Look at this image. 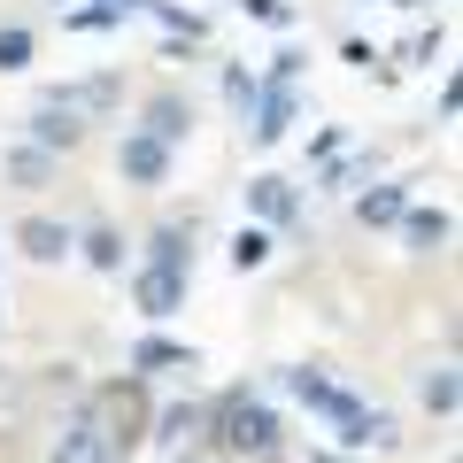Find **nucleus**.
I'll list each match as a JSON object with an SVG mask.
<instances>
[{
    "mask_svg": "<svg viewBox=\"0 0 463 463\" xmlns=\"http://www.w3.org/2000/svg\"><path fill=\"white\" fill-rule=\"evenodd\" d=\"M402 209H410V185H371V194H355V224H364V232L394 224Z\"/></svg>",
    "mask_w": 463,
    "mask_h": 463,
    "instance_id": "obj_10",
    "label": "nucleus"
},
{
    "mask_svg": "<svg viewBox=\"0 0 463 463\" xmlns=\"http://www.w3.org/2000/svg\"><path fill=\"white\" fill-rule=\"evenodd\" d=\"M8 185H24V194L54 185V155L47 147H16V155H8Z\"/></svg>",
    "mask_w": 463,
    "mask_h": 463,
    "instance_id": "obj_14",
    "label": "nucleus"
},
{
    "mask_svg": "<svg viewBox=\"0 0 463 463\" xmlns=\"http://www.w3.org/2000/svg\"><path fill=\"white\" fill-rule=\"evenodd\" d=\"M24 62H32V32H24V24H0V78L24 70Z\"/></svg>",
    "mask_w": 463,
    "mask_h": 463,
    "instance_id": "obj_22",
    "label": "nucleus"
},
{
    "mask_svg": "<svg viewBox=\"0 0 463 463\" xmlns=\"http://www.w3.org/2000/svg\"><path fill=\"white\" fill-rule=\"evenodd\" d=\"M16 248H24V263H62L78 240H70V224H54V216H24V224H16Z\"/></svg>",
    "mask_w": 463,
    "mask_h": 463,
    "instance_id": "obj_6",
    "label": "nucleus"
},
{
    "mask_svg": "<svg viewBox=\"0 0 463 463\" xmlns=\"http://www.w3.org/2000/svg\"><path fill=\"white\" fill-rule=\"evenodd\" d=\"M255 93H263V85H255L248 70H224V100H232V109H240V116L255 109Z\"/></svg>",
    "mask_w": 463,
    "mask_h": 463,
    "instance_id": "obj_23",
    "label": "nucleus"
},
{
    "mask_svg": "<svg viewBox=\"0 0 463 463\" xmlns=\"http://www.w3.org/2000/svg\"><path fill=\"white\" fill-rule=\"evenodd\" d=\"M255 147H279V139L286 132H294V85H286V78H270L263 85V93H255Z\"/></svg>",
    "mask_w": 463,
    "mask_h": 463,
    "instance_id": "obj_5",
    "label": "nucleus"
},
{
    "mask_svg": "<svg viewBox=\"0 0 463 463\" xmlns=\"http://www.w3.org/2000/svg\"><path fill=\"white\" fill-rule=\"evenodd\" d=\"M394 224H402V240H410V255L448 248V232H456V224H448V209H402Z\"/></svg>",
    "mask_w": 463,
    "mask_h": 463,
    "instance_id": "obj_8",
    "label": "nucleus"
},
{
    "mask_svg": "<svg viewBox=\"0 0 463 463\" xmlns=\"http://www.w3.org/2000/svg\"><path fill=\"white\" fill-rule=\"evenodd\" d=\"M139 132H155L163 147H178V139L194 132V109H185L178 93H155V100H147V124H139Z\"/></svg>",
    "mask_w": 463,
    "mask_h": 463,
    "instance_id": "obj_9",
    "label": "nucleus"
},
{
    "mask_svg": "<svg viewBox=\"0 0 463 463\" xmlns=\"http://www.w3.org/2000/svg\"><path fill=\"white\" fill-rule=\"evenodd\" d=\"M317 463H340V456H317Z\"/></svg>",
    "mask_w": 463,
    "mask_h": 463,
    "instance_id": "obj_29",
    "label": "nucleus"
},
{
    "mask_svg": "<svg viewBox=\"0 0 463 463\" xmlns=\"http://www.w3.org/2000/svg\"><path fill=\"white\" fill-rule=\"evenodd\" d=\"M85 139V116L78 109H62L54 93H39V109H32V147H47V155H70Z\"/></svg>",
    "mask_w": 463,
    "mask_h": 463,
    "instance_id": "obj_3",
    "label": "nucleus"
},
{
    "mask_svg": "<svg viewBox=\"0 0 463 463\" xmlns=\"http://www.w3.org/2000/svg\"><path fill=\"white\" fill-rule=\"evenodd\" d=\"M78 248H85V263H93V270H124V240H116L109 224H93Z\"/></svg>",
    "mask_w": 463,
    "mask_h": 463,
    "instance_id": "obj_19",
    "label": "nucleus"
},
{
    "mask_svg": "<svg viewBox=\"0 0 463 463\" xmlns=\"http://www.w3.org/2000/svg\"><path fill=\"white\" fill-rule=\"evenodd\" d=\"M386 8H417V0H386Z\"/></svg>",
    "mask_w": 463,
    "mask_h": 463,
    "instance_id": "obj_28",
    "label": "nucleus"
},
{
    "mask_svg": "<svg viewBox=\"0 0 463 463\" xmlns=\"http://www.w3.org/2000/svg\"><path fill=\"white\" fill-rule=\"evenodd\" d=\"M248 209L263 216V224H294L301 201H294V185H286V178H255V185H248Z\"/></svg>",
    "mask_w": 463,
    "mask_h": 463,
    "instance_id": "obj_11",
    "label": "nucleus"
},
{
    "mask_svg": "<svg viewBox=\"0 0 463 463\" xmlns=\"http://www.w3.org/2000/svg\"><path fill=\"white\" fill-rule=\"evenodd\" d=\"M132 364H139V371H194V347H178V340H139Z\"/></svg>",
    "mask_w": 463,
    "mask_h": 463,
    "instance_id": "obj_17",
    "label": "nucleus"
},
{
    "mask_svg": "<svg viewBox=\"0 0 463 463\" xmlns=\"http://www.w3.org/2000/svg\"><path fill=\"white\" fill-rule=\"evenodd\" d=\"M201 432H209V410H194V402H178V410L155 417V440H163V448H194Z\"/></svg>",
    "mask_w": 463,
    "mask_h": 463,
    "instance_id": "obj_13",
    "label": "nucleus"
},
{
    "mask_svg": "<svg viewBox=\"0 0 463 463\" xmlns=\"http://www.w3.org/2000/svg\"><path fill=\"white\" fill-rule=\"evenodd\" d=\"M248 16L270 24V32H286V24H294V8H286V0H248Z\"/></svg>",
    "mask_w": 463,
    "mask_h": 463,
    "instance_id": "obj_24",
    "label": "nucleus"
},
{
    "mask_svg": "<svg viewBox=\"0 0 463 463\" xmlns=\"http://www.w3.org/2000/svg\"><path fill=\"white\" fill-rule=\"evenodd\" d=\"M116 93H124V85H116V78H85V85H54V100H62V109H78V116H109V109H116Z\"/></svg>",
    "mask_w": 463,
    "mask_h": 463,
    "instance_id": "obj_12",
    "label": "nucleus"
},
{
    "mask_svg": "<svg viewBox=\"0 0 463 463\" xmlns=\"http://www.w3.org/2000/svg\"><path fill=\"white\" fill-rule=\"evenodd\" d=\"M124 16H132V8H124V0H93V8H70V32H116V24H124Z\"/></svg>",
    "mask_w": 463,
    "mask_h": 463,
    "instance_id": "obj_18",
    "label": "nucleus"
},
{
    "mask_svg": "<svg viewBox=\"0 0 463 463\" xmlns=\"http://www.w3.org/2000/svg\"><path fill=\"white\" fill-rule=\"evenodd\" d=\"M456 116H463V85L448 78V85H440V124H456Z\"/></svg>",
    "mask_w": 463,
    "mask_h": 463,
    "instance_id": "obj_27",
    "label": "nucleus"
},
{
    "mask_svg": "<svg viewBox=\"0 0 463 463\" xmlns=\"http://www.w3.org/2000/svg\"><path fill=\"white\" fill-rule=\"evenodd\" d=\"M456 402H463L456 364H432V371H425V410H432V417H456Z\"/></svg>",
    "mask_w": 463,
    "mask_h": 463,
    "instance_id": "obj_16",
    "label": "nucleus"
},
{
    "mask_svg": "<svg viewBox=\"0 0 463 463\" xmlns=\"http://www.w3.org/2000/svg\"><path fill=\"white\" fill-rule=\"evenodd\" d=\"M185 279H194V270H163V263H147V270H139V309H147V317H178Z\"/></svg>",
    "mask_w": 463,
    "mask_h": 463,
    "instance_id": "obj_7",
    "label": "nucleus"
},
{
    "mask_svg": "<svg viewBox=\"0 0 463 463\" xmlns=\"http://www.w3.org/2000/svg\"><path fill=\"white\" fill-rule=\"evenodd\" d=\"M432 54H440V32H417L410 47H402V62H432Z\"/></svg>",
    "mask_w": 463,
    "mask_h": 463,
    "instance_id": "obj_26",
    "label": "nucleus"
},
{
    "mask_svg": "<svg viewBox=\"0 0 463 463\" xmlns=\"http://www.w3.org/2000/svg\"><path fill=\"white\" fill-rule=\"evenodd\" d=\"M263 263H270V232L248 224L240 240H232V270H263Z\"/></svg>",
    "mask_w": 463,
    "mask_h": 463,
    "instance_id": "obj_20",
    "label": "nucleus"
},
{
    "mask_svg": "<svg viewBox=\"0 0 463 463\" xmlns=\"http://www.w3.org/2000/svg\"><path fill=\"white\" fill-rule=\"evenodd\" d=\"M286 394H294L301 410H317V417H325V402L340 394V386H332L325 371H309V364H294V371H286Z\"/></svg>",
    "mask_w": 463,
    "mask_h": 463,
    "instance_id": "obj_15",
    "label": "nucleus"
},
{
    "mask_svg": "<svg viewBox=\"0 0 463 463\" xmlns=\"http://www.w3.org/2000/svg\"><path fill=\"white\" fill-rule=\"evenodd\" d=\"M47 463H116V432H109V417H100V410H78L62 432H54Z\"/></svg>",
    "mask_w": 463,
    "mask_h": 463,
    "instance_id": "obj_2",
    "label": "nucleus"
},
{
    "mask_svg": "<svg viewBox=\"0 0 463 463\" xmlns=\"http://www.w3.org/2000/svg\"><path fill=\"white\" fill-rule=\"evenodd\" d=\"M116 170H124L132 185H163V178H170V147H163L155 132H124V147H116Z\"/></svg>",
    "mask_w": 463,
    "mask_h": 463,
    "instance_id": "obj_4",
    "label": "nucleus"
},
{
    "mask_svg": "<svg viewBox=\"0 0 463 463\" xmlns=\"http://www.w3.org/2000/svg\"><path fill=\"white\" fill-rule=\"evenodd\" d=\"M155 263H163V270H194V248H185V232H178V224L155 232Z\"/></svg>",
    "mask_w": 463,
    "mask_h": 463,
    "instance_id": "obj_21",
    "label": "nucleus"
},
{
    "mask_svg": "<svg viewBox=\"0 0 463 463\" xmlns=\"http://www.w3.org/2000/svg\"><path fill=\"white\" fill-rule=\"evenodd\" d=\"M364 170H371V163H332V170H325V194H347V185L364 178Z\"/></svg>",
    "mask_w": 463,
    "mask_h": 463,
    "instance_id": "obj_25",
    "label": "nucleus"
},
{
    "mask_svg": "<svg viewBox=\"0 0 463 463\" xmlns=\"http://www.w3.org/2000/svg\"><path fill=\"white\" fill-rule=\"evenodd\" d=\"M209 440L224 448V456H270V448H279V410L240 386V394H224L209 410Z\"/></svg>",
    "mask_w": 463,
    "mask_h": 463,
    "instance_id": "obj_1",
    "label": "nucleus"
}]
</instances>
